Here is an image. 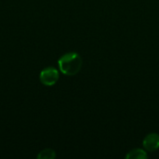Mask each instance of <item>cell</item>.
<instances>
[{"label":"cell","instance_id":"1","mask_svg":"<svg viewBox=\"0 0 159 159\" xmlns=\"http://www.w3.org/2000/svg\"><path fill=\"white\" fill-rule=\"evenodd\" d=\"M82 63V58L76 52L65 53L58 61L60 71L66 75H75L79 73Z\"/></svg>","mask_w":159,"mask_h":159},{"label":"cell","instance_id":"2","mask_svg":"<svg viewBox=\"0 0 159 159\" xmlns=\"http://www.w3.org/2000/svg\"><path fill=\"white\" fill-rule=\"evenodd\" d=\"M39 79L40 82L45 86H53L59 80V72L54 67H47L41 71Z\"/></svg>","mask_w":159,"mask_h":159},{"label":"cell","instance_id":"3","mask_svg":"<svg viewBox=\"0 0 159 159\" xmlns=\"http://www.w3.org/2000/svg\"><path fill=\"white\" fill-rule=\"evenodd\" d=\"M143 145L144 147V149L147 152H155L159 148V134L157 133H150L148 134L143 142Z\"/></svg>","mask_w":159,"mask_h":159},{"label":"cell","instance_id":"4","mask_svg":"<svg viewBox=\"0 0 159 159\" xmlns=\"http://www.w3.org/2000/svg\"><path fill=\"white\" fill-rule=\"evenodd\" d=\"M127 159H146L148 158V155L147 153L140 148H136L133 149L131 151H129L127 156H126Z\"/></svg>","mask_w":159,"mask_h":159},{"label":"cell","instance_id":"5","mask_svg":"<svg viewBox=\"0 0 159 159\" xmlns=\"http://www.w3.org/2000/svg\"><path fill=\"white\" fill-rule=\"evenodd\" d=\"M56 157V153L53 149H44L42 150L38 155L37 158L38 159H54Z\"/></svg>","mask_w":159,"mask_h":159}]
</instances>
